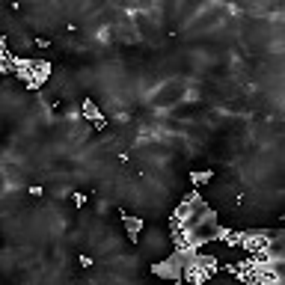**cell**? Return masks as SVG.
<instances>
[{"instance_id":"cell-1","label":"cell","mask_w":285,"mask_h":285,"mask_svg":"<svg viewBox=\"0 0 285 285\" xmlns=\"http://www.w3.org/2000/svg\"><path fill=\"white\" fill-rule=\"evenodd\" d=\"M122 223H125V229H128V238L137 241V235L143 232V217H131V214H125V217H122Z\"/></svg>"}]
</instances>
